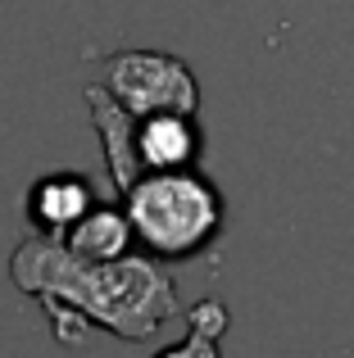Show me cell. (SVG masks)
<instances>
[{
  "mask_svg": "<svg viewBox=\"0 0 354 358\" xmlns=\"http://www.w3.org/2000/svg\"><path fill=\"white\" fill-rule=\"evenodd\" d=\"M195 145H200V136H195L191 114H150L136 122L132 155L150 173H177L195 159Z\"/></svg>",
  "mask_w": 354,
  "mask_h": 358,
  "instance_id": "obj_3",
  "label": "cell"
},
{
  "mask_svg": "<svg viewBox=\"0 0 354 358\" xmlns=\"http://www.w3.org/2000/svg\"><path fill=\"white\" fill-rule=\"evenodd\" d=\"M127 222L155 254H191L218 231V195L191 173H150L127 186Z\"/></svg>",
  "mask_w": 354,
  "mask_h": 358,
  "instance_id": "obj_1",
  "label": "cell"
},
{
  "mask_svg": "<svg viewBox=\"0 0 354 358\" xmlns=\"http://www.w3.org/2000/svg\"><path fill=\"white\" fill-rule=\"evenodd\" d=\"M127 236H132V222L123 218V213H114V209H105V213H87V218L73 227V254H82V259H118L123 254V245Z\"/></svg>",
  "mask_w": 354,
  "mask_h": 358,
  "instance_id": "obj_5",
  "label": "cell"
},
{
  "mask_svg": "<svg viewBox=\"0 0 354 358\" xmlns=\"http://www.w3.org/2000/svg\"><path fill=\"white\" fill-rule=\"evenodd\" d=\"M164 358H213L204 345H182V350H173V354H164Z\"/></svg>",
  "mask_w": 354,
  "mask_h": 358,
  "instance_id": "obj_6",
  "label": "cell"
},
{
  "mask_svg": "<svg viewBox=\"0 0 354 358\" xmlns=\"http://www.w3.org/2000/svg\"><path fill=\"white\" fill-rule=\"evenodd\" d=\"M32 213L45 227H69L91 213V191L82 177H50L32 191Z\"/></svg>",
  "mask_w": 354,
  "mask_h": 358,
  "instance_id": "obj_4",
  "label": "cell"
},
{
  "mask_svg": "<svg viewBox=\"0 0 354 358\" xmlns=\"http://www.w3.org/2000/svg\"><path fill=\"white\" fill-rule=\"evenodd\" d=\"M105 91L114 96V105L132 118L150 114H195L200 91L195 78L182 59L155 50H127L114 55L105 64Z\"/></svg>",
  "mask_w": 354,
  "mask_h": 358,
  "instance_id": "obj_2",
  "label": "cell"
}]
</instances>
